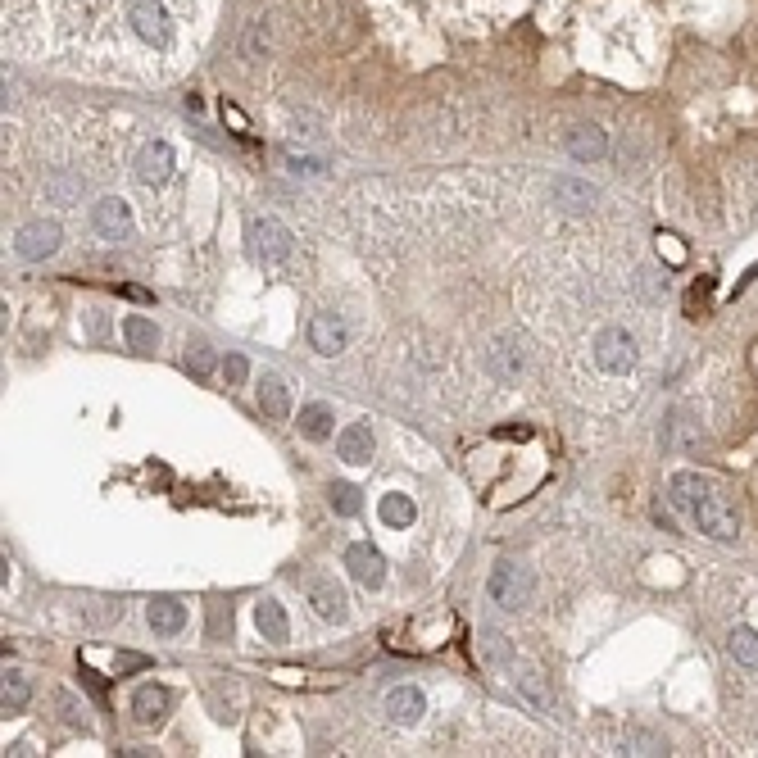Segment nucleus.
Masks as SVG:
<instances>
[{"label":"nucleus","instance_id":"33","mask_svg":"<svg viewBox=\"0 0 758 758\" xmlns=\"http://www.w3.org/2000/svg\"><path fill=\"white\" fill-rule=\"evenodd\" d=\"M627 749L631 754H663V740L650 731H627Z\"/></svg>","mask_w":758,"mask_h":758},{"label":"nucleus","instance_id":"30","mask_svg":"<svg viewBox=\"0 0 758 758\" xmlns=\"http://www.w3.org/2000/svg\"><path fill=\"white\" fill-rule=\"evenodd\" d=\"M227 631H232V609L223 600H209V636L223 640Z\"/></svg>","mask_w":758,"mask_h":758},{"label":"nucleus","instance_id":"37","mask_svg":"<svg viewBox=\"0 0 758 758\" xmlns=\"http://www.w3.org/2000/svg\"><path fill=\"white\" fill-rule=\"evenodd\" d=\"M137 668H146L141 654H119V672H137Z\"/></svg>","mask_w":758,"mask_h":758},{"label":"nucleus","instance_id":"32","mask_svg":"<svg viewBox=\"0 0 758 758\" xmlns=\"http://www.w3.org/2000/svg\"><path fill=\"white\" fill-rule=\"evenodd\" d=\"M246 377H250L246 355H227V359H223V382H227V386H246Z\"/></svg>","mask_w":758,"mask_h":758},{"label":"nucleus","instance_id":"18","mask_svg":"<svg viewBox=\"0 0 758 758\" xmlns=\"http://www.w3.org/2000/svg\"><path fill=\"white\" fill-rule=\"evenodd\" d=\"M168 704H173V695H168L164 686H141L137 695H132V713H137V722H146V727L164 722Z\"/></svg>","mask_w":758,"mask_h":758},{"label":"nucleus","instance_id":"15","mask_svg":"<svg viewBox=\"0 0 758 758\" xmlns=\"http://www.w3.org/2000/svg\"><path fill=\"white\" fill-rule=\"evenodd\" d=\"M309 345H314L318 355H336V350H345V323L336 314H314L309 318Z\"/></svg>","mask_w":758,"mask_h":758},{"label":"nucleus","instance_id":"6","mask_svg":"<svg viewBox=\"0 0 758 758\" xmlns=\"http://www.w3.org/2000/svg\"><path fill=\"white\" fill-rule=\"evenodd\" d=\"M522 368H527V359H522V345L513 341V336H495L491 350H486V373L495 377L500 386L518 382Z\"/></svg>","mask_w":758,"mask_h":758},{"label":"nucleus","instance_id":"10","mask_svg":"<svg viewBox=\"0 0 758 758\" xmlns=\"http://www.w3.org/2000/svg\"><path fill=\"white\" fill-rule=\"evenodd\" d=\"M550 196H554V205L568 209V214H586V209H595L600 191H595L591 182H581V178H572V173H563V178H554Z\"/></svg>","mask_w":758,"mask_h":758},{"label":"nucleus","instance_id":"3","mask_svg":"<svg viewBox=\"0 0 758 758\" xmlns=\"http://www.w3.org/2000/svg\"><path fill=\"white\" fill-rule=\"evenodd\" d=\"M246 241H250V255H255L264 268L286 264V259H291V250H296V237H291V232H286L277 218H250Z\"/></svg>","mask_w":758,"mask_h":758},{"label":"nucleus","instance_id":"11","mask_svg":"<svg viewBox=\"0 0 758 758\" xmlns=\"http://www.w3.org/2000/svg\"><path fill=\"white\" fill-rule=\"evenodd\" d=\"M568 155L577 159V164H600V159L609 155V137H604L595 123H577V128L568 132Z\"/></svg>","mask_w":758,"mask_h":758},{"label":"nucleus","instance_id":"24","mask_svg":"<svg viewBox=\"0 0 758 758\" xmlns=\"http://www.w3.org/2000/svg\"><path fill=\"white\" fill-rule=\"evenodd\" d=\"M300 432H305L309 441H327V436H332V409H327V404H305V409H300Z\"/></svg>","mask_w":758,"mask_h":758},{"label":"nucleus","instance_id":"29","mask_svg":"<svg viewBox=\"0 0 758 758\" xmlns=\"http://www.w3.org/2000/svg\"><path fill=\"white\" fill-rule=\"evenodd\" d=\"M182 364H187L191 377H209V373H214V350L196 341V345H187V359H182Z\"/></svg>","mask_w":758,"mask_h":758},{"label":"nucleus","instance_id":"8","mask_svg":"<svg viewBox=\"0 0 758 758\" xmlns=\"http://www.w3.org/2000/svg\"><path fill=\"white\" fill-rule=\"evenodd\" d=\"M14 250H19L23 259H46V255H55L60 250V227L55 223H28V227H19V237H14Z\"/></svg>","mask_w":758,"mask_h":758},{"label":"nucleus","instance_id":"2","mask_svg":"<svg viewBox=\"0 0 758 758\" xmlns=\"http://www.w3.org/2000/svg\"><path fill=\"white\" fill-rule=\"evenodd\" d=\"M128 23H132V32H137L141 46L159 50V55H168L173 41H178V23H173V14H168L164 0H132Z\"/></svg>","mask_w":758,"mask_h":758},{"label":"nucleus","instance_id":"20","mask_svg":"<svg viewBox=\"0 0 758 758\" xmlns=\"http://www.w3.org/2000/svg\"><path fill=\"white\" fill-rule=\"evenodd\" d=\"M259 409H264L268 418H286V409H291L286 382H282L277 373H264V377H259Z\"/></svg>","mask_w":758,"mask_h":758},{"label":"nucleus","instance_id":"36","mask_svg":"<svg viewBox=\"0 0 758 758\" xmlns=\"http://www.w3.org/2000/svg\"><path fill=\"white\" fill-rule=\"evenodd\" d=\"M486 654H491L495 663H509L513 654H509V645H504V636L500 631H486Z\"/></svg>","mask_w":758,"mask_h":758},{"label":"nucleus","instance_id":"38","mask_svg":"<svg viewBox=\"0 0 758 758\" xmlns=\"http://www.w3.org/2000/svg\"><path fill=\"white\" fill-rule=\"evenodd\" d=\"M60 704H64V718H69L73 727H82V713H78V704H73L69 695H60Z\"/></svg>","mask_w":758,"mask_h":758},{"label":"nucleus","instance_id":"35","mask_svg":"<svg viewBox=\"0 0 758 758\" xmlns=\"http://www.w3.org/2000/svg\"><path fill=\"white\" fill-rule=\"evenodd\" d=\"M640 286H645V296H650V300H663V296H668V277L650 273V268H640Z\"/></svg>","mask_w":758,"mask_h":758},{"label":"nucleus","instance_id":"26","mask_svg":"<svg viewBox=\"0 0 758 758\" xmlns=\"http://www.w3.org/2000/svg\"><path fill=\"white\" fill-rule=\"evenodd\" d=\"M377 513H382L386 527H409V522H414V500L395 491V495H386L382 509H377Z\"/></svg>","mask_w":758,"mask_h":758},{"label":"nucleus","instance_id":"7","mask_svg":"<svg viewBox=\"0 0 758 758\" xmlns=\"http://www.w3.org/2000/svg\"><path fill=\"white\" fill-rule=\"evenodd\" d=\"M173 178V146L168 141H150L137 155V182L141 187H164Z\"/></svg>","mask_w":758,"mask_h":758},{"label":"nucleus","instance_id":"1","mask_svg":"<svg viewBox=\"0 0 758 758\" xmlns=\"http://www.w3.org/2000/svg\"><path fill=\"white\" fill-rule=\"evenodd\" d=\"M668 495H672V504H677L690 522H695L699 532L709 536V541L731 545L740 536L736 504L727 500V491H722L718 477H709V473H677L668 482Z\"/></svg>","mask_w":758,"mask_h":758},{"label":"nucleus","instance_id":"16","mask_svg":"<svg viewBox=\"0 0 758 758\" xmlns=\"http://www.w3.org/2000/svg\"><path fill=\"white\" fill-rule=\"evenodd\" d=\"M336 454L345 463H373V432L368 423H350L341 436H336Z\"/></svg>","mask_w":758,"mask_h":758},{"label":"nucleus","instance_id":"28","mask_svg":"<svg viewBox=\"0 0 758 758\" xmlns=\"http://www.w3.org/2000/svg\"><path fill=\"white\" fill-rule=\"evenodd\" d=\"M286 168L300 173V178H318V173H327V159L323 155H305V150H286Z\"/></svg>","mask_w":758,"mask_h":758},{"label":"nucleus","instance_id":"4","mask_svg":"<svg viewBox=\"0 0 758 758\" xmlns=\"http://www.w3.org/2000/svg\"><path fill=\"white\" fill-rule=\"evenodd\" d=\"M595 364L609 377H627L636 368V336L622 332V327H604L595 336Z\"/></svg>","mask_w":758,"mask_h":758},{"label":"nucleus","instance_id":"23","mask_svg":"<svg viewBox=\"0 0 758 758\" xmlns=\"http://www.w3.org/2000/svg\"><path fill=\"white\" fill-rule=\"evenodd\" d=\"M727 650L740 668H758V631L754 627H731L727 636Z\"/></svg>","mask_w":758,"mask_h":758},{"label":"nucleus","instance_id":"21","mask_svg":"<svg viewBox=\"0 0 758 758\" xmlns=\"http://www.w3.org/2000/svg\"><path fill=\"white\" fill-rule=\"evenodd\" d=\"M268 50H273V28H268V19H250L246 37H241V55H246L250 64H259V60H268Z\"/></svg>","mask_w":758,"mask_h":758},{"label":"nucleus","instance_id":"5","mask_svg":"<svg viewBox=\"0 0 758 758\" xmlns=\"http://www.w3.org/2000/svg\"><path fill=\"white\" fill-rule=\"evenodd\" d=\"M486 595H491L500 609H522V604L532 600V577H527V568H518V563H495L491 581H486Z\"/></svg>","mask_w":758,"mask_h":758},{"label":"nucleus","instance_id":"17","mask_svg":"<svg viewBox=\"0 0 758 758\" xmlns=\"http://www.w3.org/2000/svg\"><path fill=\"white\" fill-rule=\"evenodd\" d=\"M309 591V600H314V609L323 613L327 622H341L345 618V595H341V586H336V581H327V577H314L305 586Z\"/></svg>","mask_w":758,"mask_h":758},{"label":"nucleus","instance_id":"31","mask_svg":"<svg viewBox=\"0 0 758 758\" xmlns=\"http://www.w3.org/2000/svg\"><path fill=\"white\" fill-rule=\"evenodd\" d=\"M332 509L341 513V518H355L359 513V491L355 486H332Z\"/></svg>","mask_w":758,"mask_h":758},{"label":"nucleus","instance_id":"9","mask_svg":"<svg viewBox=\"0 0 758 758\" xmlns=\"http://www.w3.org/2000/svg\"><path fill=\"white\" fill-rule=\"evenodd\" d=\"M345 568H350V577H355L359 586H368V591H377L386 581V559L373 545H350V550H345Z\"/></svg>","mask_w":758,"mask_h":758},{"label":"nucleus","instance_id":"14","mask_svg":"<svg viewBox=\"0 0 758 758\" xmlns=\"http://www.w3.org/2000/svg\"><path fill=\"white\" fill-rule=\"evenodd\" d=\"M509 672H513V686H518V695L527 699V704H536V709H554V695L545 690V677L532 668V663L509 659Z\"/></svg>","mask_w":758,"mask_h":758},{"label":"nucleus","instance_id":"25","mask_svg":"<svg viewBox=\"0 0 758 758\" xmlns=\"http://www.w3.org/2000/svg\"><path fill=\"white\" fill-rule=\"evenodd\" d=\"M123 336H128L132 350H155V345H159V327L150 323V318H141V314L123 318Z\"/></svg>","mask_w":758,"mask_h":758},{"label":"nucleus","instance_id":"13","mask_svg":"<svg viewBox=\"0 0 758 758\" xmlns=\"http://www.w3.org/2000/svg\"><path fill=\"white\" fill-rule=\"evenodd\" d=\"M386 713H391L395 727H414V722L427 713L423 690H418V686H395L391 695H386Z\"/></svg>","mask_w":758,"mask_h":758},{"label":"nucleus","instance_id":"27","mask_svg":"<svg viewBox=\"0 0 758 758\" xmlns=\"http://www.w3.org/2000/svg\"><path fill=\"white\" fill-rule=\"evenodd\" d=\"M28 699H32L28 677H23V672H10V677H5V713L28 709Z\"/></svg>","mask_w":758,"mask_h":758},{"label":"nucleus","instance_id":"12","mask_svg":"<svg viewBox=\"0 0 758 758\" xmlns=\"http://www.w3.org/2000/svg\"><path fill=\"white\" fill-rule=\"evenodd\" d=\"M91 218H96V232H100V237H105V241L128 237V227H132L128 200H119V196H105L96 209H91Z\"/></svg>","mask_w":758,"mask_h":758},{"label":"nucleus","instance_id":"34","mask_svg":"<svg viewBox=\"0 0 758 758\" xmlns=\"http://www.w3.org/2000/svg\"><path fill=\"white\" fill-rule=\"evenodd\" d=\"M46 196L60 200V205H69V200L82 196V187H78V182H64V178H50V182H46Z\"/></svg>","mask_w":758,"mask_h":758},{"label":"nucleus","instance_id":"22","mask_svg":"<svg viewBox=\"0 0 758 758\" xmlns=\"http://www.w3.org/2000/svg\"><path fill=\"white\" fill-rule=\"evenodd\" d=\"M150 627H155L159 636H178V631L187 627V609H182L178 600H155L150 604Z\"/></svg>","mask_w":758,"mask_h":758},{"label":"nucleus","instance_id":"19","mask_svg":"<svg viewBox=\"0 0 758 758\" xmlns=\"http://www.w3.org/2000/svg\"><path fill=\"white\" fill-rule=\"evenodd\" d=\"M255 622H259V631H264V640H273V645H282V640L291 636V622H286V613H282V604L277 600H259L255 604Z\"/></svg>","mask_w":758,"mask_h":758}]
</instances>
